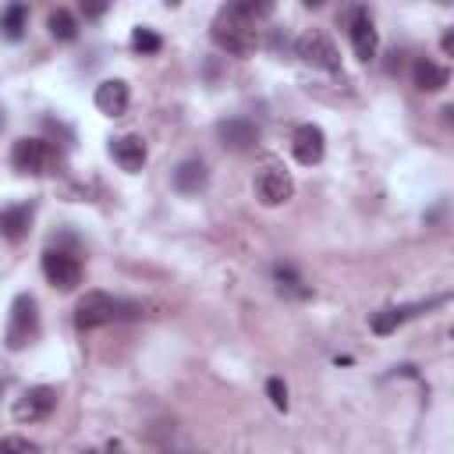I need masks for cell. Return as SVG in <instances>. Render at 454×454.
Masks as SVG:
<instances>
[{"label": "cell", "instance_id": "14", "mask_svg": "<svg viewBox=\"0 0 454 454\" xmlns=\"http://www.w3.org/2000/svg\"><path fill=\"white\" fill-rule=\"evenodd\" d=\"M32 216H35V206H32V202L4 206V209H0V238H7V241H21V238H28Z\"/></svg>", "mask_w": 454, "mask_h": 454}, {"label": "cell", "instance_id": "25", "mask_svg": "<svg viewBox=\"0 0 454 454\" xmlns=\"http://www.w3.org/2000/svg\"><path fill=\"white\" fill-rule=\"evenodd\" d=\"M440 46H443V53H450V50H454V28H447V32H443Z\"/></svg>", "mask_w": 454, "mask_h": 454}, {"label": "cell", "instance_id": "19", "mask_svg": "<svg viewBox=\"0 0 454 454\" xmlns=\"http://www.w3.org/2000/svg\"><path fill=\"white\" fill-rule=\"evenodd\" d=\"M25 28H28V4H7L0 11V35L7 43H18L25 35Z\"/></svg>", "mask_w": 454, "mask_h": 454}, {"label": "cell", "instance_id": "13", "mask_svg": "<svg viewBox=\"0 0 454 454\" xmlns=\"http://www.w3.org/2000/svg\"><path fill=\"white\" fill-rule=\"evenodd\" d=\"M96 110L99 114H106V117H121L124 110H128V103H131V89H128V82L124 78H106V82H99L96 85Z\"/></svg>", "mask_w": 454, "mask_h": 454}, {"label": "cell", "instance_id": "22", "mask_svg": "<svg viewBox=\"0 0 454 454\" xmlns=\"http://www.w3.org/2000/svg\"><path fill=\"white\" fill-rule=\"evenodd\" d=\"M266 397H270V404H273L277 411H287V404H291V401H287V383H284L280 376H270V380H266Z\"/></svg>", "mask_w": 454, "mask_h": 454}, {"label": "cell", "instance_id": "18", "mask_svg": "<svg viewBox=\"0 0 454 454\" xmlns=\"http://www.w3.org/2000/svg\"><path fill=\"white\" fill-rule=\"evenodd\" d=\"M419 309H422V305H387V309L372 312L369 330H372V333H380V337H387V333H394V330H397L404 319H411Z\"/></svg>", "mask_w": 454, "mask_h": 454}, {"label": "cell", "instance_id": "16", "mask_svg": "<svg viewBox=\"0 0 454 454\" xmlns=\"http://www.w3.org/2000/svg\"><path fill=\"white\" fill-rule=\"evenodd\" d=\"M411 82H415L419 92H440V89H447L450 71H447L443 64L422 57V60H415V67H411Z\"/></svg>", "mask_w": 454, "mask_h": 454}, {"label": "cell", "instance_id": "28", "mask_svg": "<svg viewBox=\"0 0 454 454\" xmlns=\"http://www.w3.org/2000/svg\"><path fill=\"white\" fill-rule=\"evenodd\" d=\"M0 124H4V117H0Z\"/></svg>", "mask_w": 454, "mask_h": 454}, {"label": "cell", "instance_id": "17", "mask_svg": "<svg viewBox=\"0 0 454 454\" xmlns=\"http://www.w3.org/2000/svg\"><path fill=\"white\" fill-rule=\"evenodd\" d=\"M273 280H277V291H280L284 298H298V301L312 298V284H305L291 262H277V266H273Z\"/></svg>", "mask_w": 454, "mask_h": 454}, {"label": "cell", "instance_id": "8", "mask_svg": "<svg viewBox=\"0 0 454 454\" xmlns=\"http://www.w3.org/2000/svg\"><path fill=\"white\" fill-rule=\"evenodd\" d=\"M216 138H220V145L231 149V153H252L262 135H259V124L248 121V117H223V121L216 124Z\"/></svg>", "mask_w": 454, "mask_h": 454}, {"label": "cell", "instance_id": "20", "mask_svg": "<svg viewBox=\"0 0 454 454\" xmlns=\"http://www.w3.org/2000/svg\"><path fill=\"white\" fill-rule=\"evenodd\" d=\"M46 28H50V35L57 43H74L78 39V21H74V14L67 7H53L46 14Z\"/></svg>", "mask_w": 454, "mask_h": 454}, {"label": "cell", "instance_id": "6", "mask_svg": "<svg viewBox=\"0 0 454 454\" xmlns=\"http://www.w3.org/2000/svg\"><path fill=\"white\" fill-rule=\"evenodd\" d=\"M294 50H298V57H301L305 64H312V67H319V71H330V74L340 71V53H337V46H333L323 32H316V28L301 32L298 43H294Z\"/></svg>", "mask_w": 454, "mask_h": 454}, {"label": "cell", "instance_id": "9", "mask_svg": "<svg viewBox=\"0 0 454 454\" xmlns=\"http://www.w3.org/2000/svg\"><path fill=\"white\" fill-rule=\"evenodd\" d=\"M255 195H259L262 206H284V202L294 195V181H291V174H287L284 167L270 163V167H262L259 177H255Z\"/></svg>", "mask_w": 454, "mask_h": 454}, {"label": "cell", "instance_id": "3", "mask_svg": "<svg viewBox=\"0 0 454 454\" xmlns=\"http://www.w3.org/2000/svg\"><path fill=\"white\" fill-rule=\"evenodd\" d=\"M121 319V301L106 291H85L74 305V326L78 330H96V326H106Z\"/></svg>", "mask_w": 454, "mask_h": 454}, {"label": "cell", "instance_id": "24", "mask_svg": "<svg viewBox=\"0 0 454 454\" xmlns=\"http://www.w3.org/2000/svg\"><path fill=\"white\" fill-rule=\"evenodd\" d=\"M82 14L85 18H99V14H106V4H82Z\"/></svg>", "mask_w": 454, "mask_h": 454}, {"label": "cell", "instance_id": "10", "mask_svg": "<svg viewBox=\"0 0 454 454\" xmlns=\"http://www.w3.org/2000/svg\"><path fill=\"white\" fill-rule=\"evenodd\" d=\"M57 408V390L39 383V387H28L18 401H14V419L18 422H43L50 419V411Z\"/></svg>", "mask_w": 454, "mask_h": 454}, {"label": "cell", "instance_id": "12", "mask_svg": "<svg viewBox=\"0 0 454 454\" xmlns=\"http://www.w3.org/2000/svg\"><path fill=\"white\" fill-rule=\"evenodd\" d=\"M110 156H114V163L121 170L138 174L145 167V160H149V149H145L142 135H117V138H110Z\"/></svg>", "mask_w": 454, "mask_h": 454}, {"label": "cell", "instance_id": "2", "mask_svg": "<svg viewBox=\"0 0 454 454\" xmlns=\"http://www.w3.org/2000/svg\"><path fill=\"white\" fill-rule=\"evenodd\" d=\"M35 340H39V301H35V294L21 291V294H14V301H11L4 344H7V351H25V348L35 344Z\"/></svg>", "mask_w": 454, "mask_h": 454}, {"label": "cell", "instance_id": "5", "mask_svg": "<svg viewBox=\"0 0 454 454\" xmlns=\"http://www.w3.org/2000/svg\"><path fill=\"white\" fill-rule=\"evenodd\" d=\"M53 163V145L46 138H18L14 149H11V167L18 174H28V177H39L46 174Z\"/></svg>", "mask_w": 454, "mask_h": 454}, {"label": "cell", "instance_id": "15", "mask_svg": "<svg viewBox=\"0 0 454 454\" xmlns=\"http://www.w3.org/2000/svg\"><path fill=\"white\" fill-rule=\"evenodd\" d=\"M174 188L181 192V195H199L202 188H206V181H209V167L199 160V156H188V160H181L177 167H174Z\"/></svg>", "mask_w": 454, "mask_h": 454}, {"label": "cell", "instance_id": "26", "mask_svg": "<svg viewBox=\"0 0 454 454\" xmlns=\"http://www.w3.org/2000/svg\"><path fill=\"white\" fill-rule=\"evenodd\" d=\"M82 454H99V450H82Z\"/></svg>", "mask_w": 454, "mask_h": 454}, {"label": "cell", "instance_id": "21", "mask_svg": "<svg viewBox=\"0 0 454 454\" xmlns=\"http://www.w3.org/2000/svg\"><path fill=\"white\" fill-rule=\"evenodd\" d=\"M131 50H135V53H160V50H163V39H160L153 28L138 25V28H131Z\"/></svg>", "mask_w": 454, "mask_h": 454}, {"label": "cell", "instance_id": "1", "mask_svg": "<svg viewBox=\"0 0 454 454\" xmlns=\"http://www.w3.org/2000/svg\"><path fill=\"white\" fill-rule=\"evenodd\" d=\"M273 7L270 4H231V7H220V14L213 18V43L223 50V53H234V57H248L255 53L259 46V21L270 14Z\"/></svg>", "mask_w": 454, "mask_h": 454}, {"label": "cell", "instance_id": "23", "mask_svg": "<svg viewBox=\"0 0 454 454\" xmlns=\"http://www.w3.org/2000/svg\"><path fill=\"white\" fill-rule=\"evenodd\" d=\"M0 454H39L28 436H0Z\"/></svg>", "mask_w": 454, "mask_h": 454}, {"label": "cell", "instance_id": "7", "mask_svg": "<svg viewBox=\"0 0 454 454\" xmlns=\"http://www.w3.org/2000/svg\"><path fill=\"white\" fill-rule=\"evenodd\" d=\"M348 39H351V50L358 60H372L376 50H380V32L372 25V14L365 7H351L348 14Z\"/></svg>", "mask_w": 454, "mask_h": 454}, {"label": "cell", "instance_id": "11", "mask_svg": "<svg viewBox=\"0 0 454 454\" xmlns=\"http://www.w3.org/2000/svg\"><path fill=\"white\" fill-rule=\"evenodd\" d=\"M291 153L301 167H316L326 153V135L319 124H298L294 135H291Z\"/></svg>", "mask_w": 454, "mask_h": 454}, {"label": "cell", "instance_id": "4", "mask_svg": "<svg viewBox=\"0 0 454 454\" xmlns=\"http://www.w3.org/2000/svg\"><path fill=\"white\" fill-rule=\"evenodd\" d=\"M43 277L57 291H74L82 284V259L67 248H46L43 252Z\"/></svg>", "mask_w": 454, "mask_h": 454}, {"label": "cell", "instance_id": "27", "mask_svg": "<svg viewBox=\"0 0 454 454\" xmlns=\"http://www.w3.org/2000/svg\"><path fill=\"white\" fill-rule=\"evenodd\" d=\"M0 394H4V380H0Z\"/></svg>", "mask_w": 454, "mask_h": 454}]
</instances>
